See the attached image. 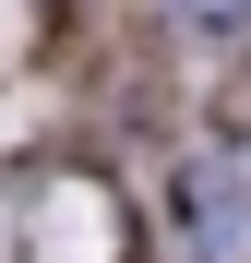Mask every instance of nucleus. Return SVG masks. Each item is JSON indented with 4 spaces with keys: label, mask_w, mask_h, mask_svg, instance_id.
Instances as JSON below:
<instances>
[{
    "label": "nucleus",
    "mask_w": 251,
    "mask_h": 263,
    "mask_svg": "<svg viewBox=\"0 0 251 263\" xmlns=\"http://www.w3.org/2000/svg\"><path fill=\"white\" fill-rule=\"evenodd\" d=\"M167 215H180V263H251V132L203 144L167 192Z\"/></svg>",
    "instance_id": "nucleus-1"
},
{
    "label": "nucleus",
    "mask_w": 251,
    "mask_h": 263,
    "mask_svg": "<svg viewBox=\"0 0 251 263\" xmlns=\"http://www.w3.org/2000/svg\"><path fill=\"white\" fill-rule=\"evenodd\" d=\"M24 251L36 263H132V215H120L108 180L72 167V180H48V192L24 203Z\"/></svg>",
    "instance_id": "nucleus-2"
},
{
    "label": "nucleus",
    "mask_w": 251,
    "mask_h": 263,
    "mask_svg": "<svg viewBox=\"0 0 251 263\" xmlns=\"http://www.w3.org/2000/svg\"><path fill=\"white\" fill-rule=\"evenodd\" d=\"M167 12H191V24H239L251 0H167Z\"/></svg>",
    "instance_id": "nucleus-3"
}]
</instances>
